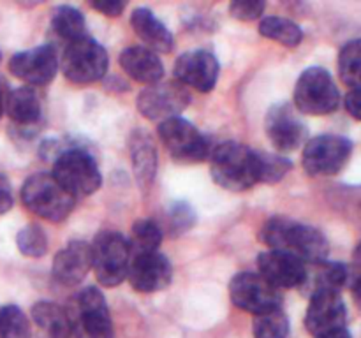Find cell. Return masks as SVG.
Wrapping results in <instances>:
<instances>
[{
  "mask_svg": "<svg viewBox=\"0 0 361 338\" xmlns=\"http://www.w3.org/2000/svg\"><path fill=\"white\" fill-rule=\"evenodd\" d=\"M261 242L270 250L291 254L305 264L326 261L330 245L319 229L286 217H274L261 229Z\"/></svg>",
  "mask_w": 361,
  "mask_h": 338,
  "instance_id": "cell-1",
  "label": "cell"
},
{
  "mask_svg": "<svg viewBox=\"0 0 361 338\" xmlns=\"http://www.w3.org/2000/svg\"><path fill=\"white\" fill-rule=\"evenodd\" d=\"M210 168L215 183L231 192H243L259 182L257 151L236 141H226L212 150Z\"/></svg>",
  "mask_w": 361,
  "mask_h": 338,
  "instance_id": "cell-2",
  "label": "cell"
},
{
  "mask_svg": "<svg viewBox=\"0 0 361 338\" xmlns=\"http://www.w3.org/2000/svg\"><path fill=\"white\" fill-rule=\"evenodd\" d=\"M21 201L32 213L49 222L66 220L76 204V197L46 173H37L23 183Z\"/></svg>",
  "mask_w": 361,
  "mask_h": 338,
  "instance_id": "cell-3",
  "label": "cell"
},
{
  "mask_svg": "<svg viewBox=\"0 0 361 338\" xmlns=\"http://www.w3.org/2000/svg\"><path fill=\"white\" fill-rule=\"evenodd\" d=\"M130 263L129 239L120 232L104 231L92 243V270L104 287H116L127 278Z\"/></svg>",
  "mask_w": 361,
  "mask_h": 338,
  "instance_id": "cell-4",
  "label": "cell"
},
{
  "mask_svg": "<svg viewBox=\"0 0 361 338\" xmlns=\"http://www.w3.org/2000/svg\"><path fill=\"white\" fill-rule=\"evenodd\" d=\"M51 175L74 197L94 194L102 183L97 162L81 148L62 151L53 164Z\"/></svg>",
  "mask_w": 361,
  "mask_h": 338,
  "instance_id": "cell-5",
  "label": "cell"
},
{
  "mask_svg": "<svg viewBox=\"0 0 361 338\" xmlns=\"http://www.w3.org/2000/svg\"><path fill=\"white\" fill-rule=\"evenodd\" d=\"M341 95L334 77L323 67H309L296 81L295 106L305 115H330L338 108Z\"/></svg>",
  "mask_w": 361,
  "mask_h": 338,
  "instance_id": "cell-6",
  "label": "cell"
},
{
  "mask_svg": "<svg viewBox=\"0 0 361 338\" xmlns=\"http://www.w3.org/2000/svg\"><path fill=\"white\" fill-rule=\"evenodd\" d=\"M62 70L71 83L90 84L108 70V53L90 35L69 42L62 56Z\"/></svg>",
  "mask_w": 361,
  "mask_h": 338,
  "instance_id": "cell-7",
  "label": "cell"
},
{
  "mask_svg": "<svg viewBox=\"0 0 361 338\" xmlns=\"http://www.w3.org/2000/svg\"><path fill=\"white\" fill-rule=\"evenodd\" d=\"M69 320L76 338H113L108 303L97 287H87L76 296Z\"/></svg>",
  "mask_w": 361,
  "mask_h": 338,
  "instance_id": "cell-8",
  "label": "cell"
},
{
  "mask_svg": "<svg viewBox=\"0 0 361 338\" xmlns=\"http://www.w3.org/2000/svg\"><path fill=\"white\" fill-rule=\"evenodd\" d=\"M159 136L171 157L183 164H194L210 158L212 148L207 137L182 116L161 122Z\"/></svg>",
  "mask_w": 361,
  "mask_h": 338,
  "instance_id": "cell-9",
  "label": "cell"
},
{
  "mask_svg": "<svg viewBox=\"0 0 361 338\" xmlns=\"http://www.w3.org/2000/svg\"><path fill=\"white\" fill-rule=\"evenodd\" d=\"M229 296L238 308L254 315L274 312L282 305L279 289L264 280L259 273H250V271H243L233 277L229 284Z\"/></svg>",
  "mask_w": 361,
  "mask_h": 338,
  "instance_id": "cell-10",
  "label": "cell"
},
{
  "mask_svg": "<svg viewBox=\"0 0 361 338\" xmlns=\"http://www.w3.org/2000/svg\"><path fill=\"white\" fill-rule=\"evenodd\" d=\"M353 151V143L348 137L324 134L310 139L303 150V168L312 176L337 175Z\"/></svg>",
  "mask_w": 361,
  "mask_h": 338,
  "instance_id": "cell-11",
  "label": "cell"
},
{
  "mask_svg": "<svg viewBox=\"0 0 361 338\" xmlns=\"http://www.w3.org/2000/svg\"><path fill=\"white\" fill-rule=\"evenodd\" d=\"M190 94L178 81L155 83L145 88L137 97V109L148 120H164L180 116L187 108Z\"/></svg>",
  "mask_w": 361,
  "mask_h": 338,
  "instance_id": "cell-12",
  "label": "cell"
},
{
  "mask_svg": "<svg viewBox=\"0 0 361 338\" xmlns=\"http://www.w3.org/2000/svg\"><path fill=\"white\" fill-rule=\"evenodd\" d=\"M56 67H59L56 51L49 44L20 51L9 60V70L13 76L34 87L48 84L55 77Z\"/></svg>",
  "mask_w": 361,
  "mask_h": 338,
  "instance_id": "cell-13",
  "label": "cell"
},
{
  "mask_svg": "<svg viewBox=\"0 0 361 338\" xmlns=\"http://www.w3.org/2000/svg\"><path fill=\"white\" fill-rule=\"evenodd\" d=\"M173 277L171 263L159 252H145L130 256L129 278L130 285L140 292H157L169 285Z\"/></svg>",
  "mask_w": 361,
  "mask_h": 338,
  "instance_id": "cell-14",
  "label": "cell"
},
{
  "mask_svg": "<svg viewBox=\"0 0 361 338\" xmlns=\"http://www.w3.org/2000/svg\"><path fill=\"white\" fill-rule=\"evenodd\" d=\"M175 76L183 87H190L201 94L214 90L219 77V62L212 53L194 49L180 55L175 62Z\"/></svg>",
  "mask_w": 361,
  "mask_h": 338,
  "instance_id": "cell-15",
  "label": "cell"
},
{
  "mask_svg": "<svg viewBox=\"0 0 361 338\" xmlns=\"http://www.w3.org/2000/svg\"><path fill=\"white\" fill-rule=\"evenodd\" d=\"M268 137L279 151H293L307 139V129L289 104H275L264 120Z\"/></svg>",
  "mask_w": 361,
  "mask_h": 338,
  "instance_id": "cell-16",
  "label": "cell"
},
{
  "mask_svg": "<svg viewBox=\"0 0 361 338\" xmlns=\"http://www.w3.org/2000/svg\"><path fill=\"white\" fill-rule=\"evenodd\" d=\"M259 275L277 289L300 287L305 277V263L291 254L268 250L257 257Z\"/></svg>",
  "mask_w": 361,
  "mask_h": 338,
  "instance_id": "cell-17",
  "label": "cell"
},
{
  "mask_svg": "<svg viewBox=\"0 0 361 338\" xmlns=\"http://www.w3.org/2000/svg\"><path fill=\"white\" fill-rule=\"evenodd\" d=\"M345 319H348V312H345V303L341 292H321L310 298L305 315V327L314 337L337 330V327H344Z\"/></svg>",
  "mask_w": 361,
  "mask_h": 338,
  "instance_id": "cell-18",
  "label": "cell"
},
{
  "mask_svg": "<svg viewBox=\"0 0 361 338\" xmlns=\"http://www.w3.org/2000/svg\"><path fill=\"white\" fill-rule=\"evenodd\" d=\"M92 270V245L71 242L53 259V277L63 285H76Z\"/></svg>",
  "mask_w": 361,
  "mask_h": 338,
  "instance_id": "cell-19",
  "label": "cell"
},
{
  "mask_svg": "<svg viewBox=\"0 0 361 338\" xmlns=\"http://www.w3.org/2000/svg\"><path fill=\"white\" fill-rule=\"evenodd\" d=\"M348 280V268L341 263H321L305 264V277H303L300 291L305 296L321 294V292H341V287Z\"/></svg>",
  "mask_w": 361,
  "mask_h": 338,
  "instance_id": "cell-20",
  "label": "cell"
},
{
  "mask_svg": "<svg viewBox=\"0 0 361 338\" xmlns=\"http://www.w3.org/2000/svg\"><path fill=\"white\" fill-rule=\"evenodd\" d=\"M120 67L133 77L145 84H155L164 76V65L152 49L143 46H133L120 55Z\"/></svg>",
  "mask_w": 361,
  "mask_h": 338,
  "instance_id": "cell-21",
  "label": "cell"
},
{
  "mask_svg": "<svg viewBox=\"0 0 361 338\" xmlns=\"http://www.w3.org/2000/svg\"><path fill=\"white\" fill-rule=\"evenodd\" d=\"M130 25H133L137 37L154 53H169L173 49L171 32L147 7L134 9V13L130 14Z\"/></svg>",
  "mask_w": 361,
  "mask_h": 338,
  "instance_id": "cell-22",
  "label": "cell"
},
{
  "mask_svg": "<svg viewBox=\"0 0 361 338\" xmlns=\"http://www.w3.org/2000/svg\"><path fill=\"white\" fill-rule=\"evenodd\" d=\"M32 319L37 326V338H71L73 334L69 313L55 303H35L32 306Z\"/></svg>",
  "mask_w": 361,
  "mask_h": 338,
  "instance_id": "cell-23",
  "label": "cell"
},
{
  "mask_svg": "<svg viewBox=\"0 0 361 338\" xmlns=\"http://www.w3.org/2000/svg\"><path fill=\"white\" fill-rule=\"evenodd\" d=\"M6 111L9 118L18 125H34L41 118V101L32 88H16L7 95Z\"/></svg>",
  "mask_w": 361,
  "mask_h": 338,
  "instance_id": "cell-24",
  "label": "cell"
},
{
  "mask_svg": "<svg viewBox=\"0 0 361 338\" xmlns=\"http://www.w3.org/2000/svg\"><path fill=\"white\" fill-rule=\"evenodd\" d=\"M51 28L67 44L88 35L83 14L71 6H59L51 11Z\"/></svg>",
  "mask_w": 361,
  "mask_h": 338,
  "instance_id": "cell-25",
  "label": "cell"
},
{
  "mask_svg": "<svg viewBox=\"0 0 361 338\" xmlns=\"http://www.w3.org/2000/svg\"><path fill=\"white\" fill-rule=\"evenodd\" d=\"M133 164L140 185H150L154 182L155 168H157V155L147 134L137 132L133 139Z\"/></svg>",
  "mask_w": 361,
  "mask_h": 338,
  "instance_id": "cell-26",
  "label": "cell"
},
{
  "mask_svg": "<svg viewBox=\"0 0 361 338\" xmlns=\"http://www.w3.org/2000/svg\"><path fill=\"white\" fill-rule=\"evenodd\" d=\"M259 32L264 37L281 42L288 48H296L303 39L302 28L295 21L281 16H268L261 20Z\"/></svg>",
  "mask_w": 361,
  "mask_h": 338,
  "instance_id": "cell-27",
  "label": "cell"
},
{
  "mask_svg": "<svg viewBox=\"0 0 361 338\" xmlns=\"http://www.w3.org/2000/svg\"><path fill=\"white\" fill-rule=\"evenodd\" d=\"M338 74L349 87H361V39L349 41L338 55Z\"/></svg>",
  "mask_w": 361,
  "mask_h": 338,
  "instance_id": "cell-28",
  "label": "cell"
},
{
  "mask_svg": "<svg viewBox=\"0 0 361 338\" xmlns=\"http://www.w3.org/2000/svg\"><path fill=\"white\" fill-rule=\"evenodd\" d=\"M162 242V231L155 222L137 220L133 225V236L129 239L130 256L145 252H157Z\"/></svg>",
  "mask_w": 361,
  "mask_h": 338,
  "instance_id": "cell-29",
  "label": "cell"
},
{
  "mask_svg": "<svg viewBox=\"0 0 361 338\" xmlns=\"http://www.w3.org/2000/svg\"><path fill=\"white\" fill-rule=\"evenodd\" d=\"M0 338H32L30 323L20 306L7 305L0 308Z\"/></svg>",
  "mask_w": 361,
  "mask_h": 338,
  "instance_id": "cell-30",
  "label": "cell"
},
{
  "mask_svg": "<svg viewBox=\"0 0 361 338\" xmlns=\"http://www.w3.org/2000/svg\"><path fill=\"white\" fill-rule=\"evenodd\" d=\"M289 333V320L281 308L256 315L254 338H286Z\"/></svg>",
  "mask_w": 361,
  "mask_h": 338,
  "instance_id": "cell-31",
  "label": "cell"
},
{
  "mask_svg": "<svg viewBox=\"0 0 361 338\" xmlns=\"http://www.w3.org/2000/svg\"><path fill=\"white\" fill-rule=\"evenodd\" d=\"M293 168L291 161L282 155L274 154H257V173H259V182L277 183L284 178Z\"/></svg>",
  "mask_w": 361,
  "mask_h": 338,
  "instance_id": "cell-32",
  "label": "cell"
},
{
  "mask_svg": "<svg viewBox=\"0 0 361 338\" xmlns=\"http://www.w3.org/2000/svg\"><path fill=\"white\" fill-rule=\"evenodd\" d=\"M16 245L20 252L27 257H42L48 250V238L39 225H27L16 236Z\"/></svg>",
  "mask_w": 361,
  "mask_h": 338,
  "instance_id": "cell-33",
  "label": "cell"
},
{
  "mask_svg": "<svg viewBox=\"0 0 361 338\" xmlns=\"http://www.w3.org/2000/svg\"><path fill=\"white\" fill-rule=\"evenodd\" d=\"M194 211L187 203H175L169 210V225L173 234H182L187 229L192 227Z\"/></svg>",
  "mask_w": 361,
  "mask_h": 338,
  "instance_id": "cell-34",
  "label": "cell"
},
{
  "mask_svg": "<svg viewBox=\"0 0 361 338\" xmlns=\"http://www.w3.org/2000/svg\"><path fill=\"white\" fill-rule=\"evenodd\" d=\"M267 9V4L261 0H235L229 6L231 16L242 21H254L261 18V14Z\"/></svg>",
  "mask_w": 361,
  "mask_h": 338,
  "instance_id": "cell-35",
  "label": "cell"
},
{
  "mask_svg": "<svg viewBox=\"0 0 361 338\" xmlns=\"http://www.w3.org/2000/svg\"><path fill=\"white\" fill-rule=\"evenodd\" d=\"M92 7L97 11H101L104 16H120L126 7V4L120 2V0H101V2H92Z\"/></svg>",
  "mask_w": 361,
  "mask_h": 338,
  "instance_id": "cell-36",
  "label": "cell"
},
{
  "mask_svg": "<svg viewBox=\"0 0 361 338\" xmlns=\"http://www.w3.org/2000/svg\"><path fill=\"white\" fill-rule=\"evenodd\" d=\"M345 109L349 115L355 116L356 120L361 122V87L353 88L348 95H345Z\"/></svg>",
  "mask_w": 361,
  "mask_h": 338,
  "instance_id": "cell-37",
  "label": "cell"
},
{
  "mask_svg": "<svg viewBox=\"0 0 361 338\" xmlns=\"http://www.w3.org/2000/svg\"><path fill=\"white\" fill-rule=\"evenodd\" d=\"M13 208V194H11V185L6 176L0 175V215L7 213Z\"/></svg>",
  "mask_w": 361,
  "mask_h": 338,
  "instance_id": "cell-38",
  "label": "cell"
},
{
  "mask_svg": "<svg viewBox=\"0 0 361 338\" xmlns=\"http://www.w3.org/2000/svg\"><path fill=\"white\" fill-rule=\"evenodd\" d=\"M316 338H351V333L344 327H337V330L326 331V333L316 334Z\"/></svg>",
  "mask_w": 361,
  "mask_h": 338,
  "instance_id": "cell-39",
  "label": "cell"
},
{
  "mask_svg": "<svg viewBox=\"0 0 361 338\" xmlns=\"http://www.w3.org/2000/svg\"><path fill=\"white\" fill-rule=\"evenodd\" d=\"M353 298L361 306V273L356 277L355 284H353Z\"/></svg>",
  "mask_w": 361,
  "mask_h": 338,
  "instance_id": "cell-40",
  "label": "cell"
},
{
  "mask_svg": "<svg viewBox=\"0 0 361 338\" xmlns=\"http://www.w3.org/2000/svg\"><path fill=\"white\" fill-rule=\"evenodd\" d=\"M355 263H356V266L361 268V243L356 246V250H355Z\"/></svg>",
  "mask_w": 361,
  "mask_h": 338,
  "instance_id": "cell-41",
  "label": "cell"
},
{
  "mask_svg": "<svg viewBox=\"0 0 361 338\" xmlns=\"http://www.w3.org/2000/svg\"><path fill=\"white\" fill-rule=\"evenodd\" d=\"M4 106H6V99H4L2 83H0V116H2V113H4Z\"/></svg>",
  "mask_w": 361,
  "mask_h": 338,
  "instance_id": "cell-42",
  "label": "cell"
}]
</instances>
